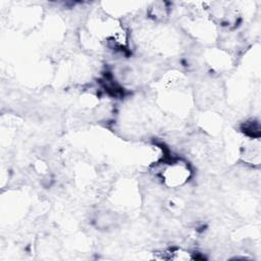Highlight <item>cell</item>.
I'll return each mask as SVG.
<instances>
[{"label":"cell","instance_id":"cell-1","mask_svg":"<svg viewBox=\"0 0 261 261\" xmlns=\"http://www.w3.org/2000/svg\"><path fill=\"white\" fill-rule=\"evenodd\" d=\"M161 177L164 184L169 188H177L185 185L190 176L191 169L182 161H172L166 164L161 170Z\"/></svg>","mask_w":261,"mask_h":261}]
</instances>
